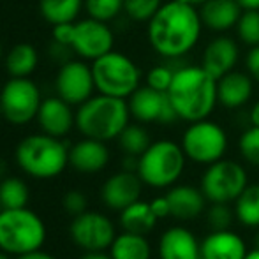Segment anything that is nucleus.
Listing matches in <instances>:
<instances>
[{
    "instance_id": "38",
    "label": "nucleus",
    "mask_w": 259,
    "mask_h": 259,
    "mask_svg": "<svg viewBox=\"0 0 259 259\" xmlns=\"http://www.w3.org/2000/svg\"><path fill=\"white\" fill-rule=\"evenodd\" d=\"M245 69L254 81L259 83V45L249 50L245 57Z\"/></svg>"
},
{
    "instance_id": "3",
    "label": "nucleus",
    "mask_w": 259,
    "mask_h": 259,
    "mask_svg": "<svg viewBox=\"0 0 259 259\" xmlns=\"http://www.w3.org/2000/svg\"><path fill=\"white\" fill-rule=\"evenodd\" d=\"M131 109L127 99L97 94L78 106L76 127L85 138L99 141H111L129 125Z\"/></svg>"
},
{
    "instance_id": "36",
    "label": "nucleus",
    "mask_w": 259,
    "mask_h": 259,
    "mask_svg": "<svg viewBox=\"0 0 259 259\" xmlns=\"http://www.w3.org/2000/svg\"><path fill=\"white\" fill-rule=\"evenodd\" d=\"M173 76H175L173 67H169L166 64H157L147 72L145 81H147L148 87L159 90V92H167L171 81H173Z\"/></svg>"
},
{
    "instance_id": "32",
    "label": "nucleus",
    "mask_w": 259,
    "mask_h": 259,
    "mask_svg": "<svg viewBox=\"0 0 259 259\" xmlns=\"http://www.w3.org/2000/svg\"><path fill=\"white\" fill-rule=\"evenodd\" d=\"M85 11L99 21H113L123 13V0H85Z\"/></svg>"
},
{
    "instance_id": "35",
    "label": "nucleus",
    "mask_w": 259,
    "mask_h": 259,
    "mask_svg": "<svg viewBox=\"0 0 259 259\" xmlns=\"http://www.w3.org/2000/svg\"><path fill=\"white\" fill-rule=\"evenodd\" d=\"M235 219V210L229 206V203H211L206 210V222L211 231L229 229Z\"/></svg>"
},
{
    "instance_id": "37",
    "label": "nucleus",
    "mask_w": 259,
    "mask_h": 259,
    "mask_svg": "<svg viewBox=\"0 0 259 259\" xmlns=\"http://www.w3.org/2000/svg\"><path fill=\"white\" fill-rule=\"evenodd\" d=\"M62 206L71 215H79L87 211V196L81 191H69L62 198Z\"/></svg>"
},
{
    "instance_id": "43",
    "label": "nucleus",
    "mask_w": 259,
    "mask_h": 259,
    "mask_svg": "<svg viewBox=\"0 0 259 259\" xmlns=\"http://www.w3.org/2000/svg\"><path fill=\"white\" fill-rule=\"evenodd\" d=\"M236 2L242 6L243 11H249V9H259V0H236Z\"/></svg>"
},
{
    "instance_id": "13",
    "label": "nucleus",
    "mask_w": 259,
    "mask_h": 259,
    "mask_svg": "<svg viewBox=\"0 0 259 259\" xmlns=\"http://www.w3.org/2000/svg\"><path fill=\"white\" fill-rule=\"evenodd\" d=\"M57 96L71 106H79L96 92L92 65L83 60H65L55 78Z\"/></svg>"
},
{
    "instance_id": "31",
    "label": "nucleus",
    "mask_w": 259,
    "mask_h": 259,
    "mask_svg": "<svg viewBox=\"0 0 259 259\" xmlns=\"http://www.w3.org/2000/svg\"><path fill=\"white\" fill-rule=\"evenodd\" d=\"M236 35L238 41L249 48L259 45V9L243 11L236 23Z\"/></svg>"
},
{
    "instance_id": "34",
    "label": "nucleus",
    "mask_w": 259,
    "mask_h": 259,
    "mask_svg": "<svg viewBox=\"0 0 259 259\" xmlns=\"http://www.w3.org/2000/svg\"><path fill=\"white\" fill-rule=\"evenodd\" d=\"M238 150L242 159L254 167H259V127L250 125L240 134Z\"/></svg>"
},
{
    "instance_id": "11",
    "label": "nucleus",
    "mask_w": 259,
    "mask_h": 259,
    "mask_svg": "<svg viewBox=\"0 0 259 259\" xmlns=\"http://www.w3.org/2000/svg\"><path fill=\"white\" fill-rule=\"evenodd\" d=\"M113 46H115V34L106 21H99L89 16L72 23L69 48L78 57L85 60H96L111 52Z\"/></svg>"
},
{
    "instance_id": "17",
    "label": "nucleus",
    "mask_w": 259,
    "mask_h": 259,
    "mask_svg": "<svg viewBox=\"0 0 259 259\" xmlns=\"http://www.w3.org/2000/svg\"><path fill=\"white\" fill-rule=\"evenodd\" d=\"M42 133L55 138H62L76 125V113L72 111V106L65 103L62 97H46L42 99L39 108L37 118Z\"/></svg>"
},
{
    "instance_id": "48",
    "label": "nucleus",
    "mask_w": 259,
    "mask_h": 259,
    "mask_svg": "<svg viewBox=\"0 0 259 259\" xmlns=\"http://www.w3.org/2000/svg\"><path fill=\"white\" fill-rule=\"evenodd\" d=\"M9 256H11V254H7V252H4V250H0V259H11Z\"/></svg>"
},
{
    "instance_id": "6",
    "label": "nucleus",
    "mask_w": 259,
    "mask_h": 259,
    "mask_svg": "<svg viewBox=\"0 0 259 259\" xmlns=\"http://www.w3.org/2000/svg\"><path fill=\"white\" fill-rule=\"evenodd\" d=\"M187 155L182 145L171 140L152 141L150 147L138 159L141 182L154 189H169L180 180L185 171Z\"/></svg>"
},
{
    "instance_id": "50",
    "label": "nucleus",
    "mask_w": 259,
    "mask_h": 259,
    "mask_svg": "<svg viewBox=\"0 0 259 259\" xmlns=\"http://www.w3.org/2000/svg\"><path fill=\"white\" fill-rule=\"evenodd\" d=\"M0 116H2V108H0Z\"/></svg>"
},
{
    "instance_id": "41",
    "label": "nucleus",
    "mask_w": 259,
    "mask_h": 259,
    "mask_svg": "<svg viewBox=\"0 0 259 259\" xmlns=\"http://www.w3.org/2000/svg\"><path fill=\"white\" fill-rule=\"evenodd\" d=\"M249 120H250V125H257L259 127V101H256L252 108H250Z\"/></svg>"
},
{
    "instance_id": "42",
    "label": "nucleus",
    "mask_w": 259,
    "mask_h": 259,
    "mask_svg": "<svg viewBox=\"0 0 259 259\" xmlns=\"http://www.w3.org/2000/svg\"><path fill=\"white\" fill-rule=\"evenodd\" d=\"M79 259H113L109 254H106L104 250H101V252H85Z\"/></svg>"
},
{
    "instance_id": "18",
    "label": "nucleus",
    "mask_w": 259,
    "mask_h": 259,
    "mask_svg": "<svg viewBox=\"0 0 259 259\" xmlns=\"http://www.w3.org/2000/svg\"><path fill=\"white\" fill-rule=\"evenodd\" d=\"M159 259H201V243L191 229L173 226L160 235Z\"/></svg>"
},
{
    "instance_id": "45",
    "label": "nucleus",
    "mask_w": 259,
    "mask_h": 259,
    "mask_svg": "<svg viewBox=\"0 0 259 259\" xmlns=\"http://www.w3.org/2000/svg\"><path fill=\"white\" fill-rule=\"evenodd\" d=\"M245 259H259V249H252L249 250V254L245 256Z\"/></svg>"
},
{
    "instance_id": "39",
    "label": "nucleus",
    "mask_w": 259,
    "mask_h": 259,
    "mask_svg": "<svg viewBox=\"0 0 259 259\" xmlns=\"http://www.w3.org/2000/svg\"><path fill=\"white\" fill-rule=\"evenodd\" d=\"M152 208H154L155 215L159 219H166V217H171V211H169V203H167V198L166 194L164 196H159V198L152 199L150 201Z\"/></svg>"
},
{
    "instance_id": "33",
    "label": "nucleus",
    "mask_w": 259,
    "mask_h": 259,
    "mask_svg": "<svg viewBox=\"0 0 259 259\" xmlns=\"http://www.w3.org/2000/svg\"><path fill=\"white\" fill-rule=\"evenodd\" d=\"M164 0H123V13L136 23H148Z\"/></svg>"
},
{
    "instance_id": "25",
    "label": "nucleus",
    "mask_w": 259,
    "mask_h": 259,
    "mask_svg": "<svg viewBox=\"0 0 259 259\" xmlns=\"http://www.w3.org/2000/svg\"><path fill=\"white\" fill-rule=\"evenodd\" d=\"M159 217L155 215L150 203L138 199L136 203L129 205L120 211V224L123 231L138 233V235H147L155 228Z\"/></svg>"
},
{
    "instance_id": "4",
    "label": "nucleus",
    "mask_w": 259,
    "mask_h": 259,
    "mask_svg": "<svg viewBox=\"0 0 259 259\" xmlns=\"http://www.w3.org/2000/svg\"><path fill=\"white\" fill-rule=\"evenodd\" d=\"M16 162L27 175L41 180L55 178L67 167L69 148L60 138L46 133L30 134L16 147Z\"/></svg>"
},
{
    "instance_id": "23",
    "label": "nucleus",
    "mask_w": 259,
    "mask_h": 259,
    "mask_svg": "<svg viewBox=\"0 0 259 259\" xmlns=\"http://www.w3.org/2000/svg\"><path fill=\"white\" fill-rule=\"evenodd\" d=\"M171 217L178 221H194L205 211L206 198L194 185H173L166 192Z\"/></svg>"
},
{
    "instance_id": "1",
    "label": "nucleus",
    "mask_w": 259,
    "mask_h": 259,
    "mask_svg": "<svg viewBox=\"0 0 259 259\" xmlns=\"http://www.w3.org/2000/svg\"><path fill=\"white\" fill-rule=\"evenodd\" d=\"M203 28L198 7L182 0H167L147 23V39L159 57L175 60L196 48Z\"/></svg>"
},
{
    "instance_id": "44",
    "label": "nucleus",
    "mask_w": 259,
    "mask_h": 259,
    "mask_svg": "<svg viewBox=\"0 0 259 259\" xmlns=\"http://www.w3.org/2000/svg\"><path fill=\"white\" fill-rule=\"evenodd\" d=\"M182 2H187V4H191V6H194V7H198V9H199V7L206 2V0H182Z\"/></svg>"
},
{
    "instance_id": "49",
    "label": "nucleus",
    "mask_w": 259,
    "mask_h": 259,
    "mask_svg": "<svg viewBox=\"0 0 259 259\" xmlns=\"http://www.w3.org/2000/svg\"><path fill=\"white\" fill-rule=\"evenodd\" d=\"M4 58V52H2V45H0V60Z\"/></svg>"
},
{
    "instance_id": "10",
    "label": "nucleus",
    "mask_w": 259,
    "mask_h": 259,
    "mask_svg": "<svg viewBox=\"0 0 259 259\" xmlns=\"http://www.w3.org/2000/svg\"><path fill=\"white\" fill-rule=\"evenodd\" d=\"M42 97L30 78H9L0 90L2 116L13 125H25L37 118Z\"/></svg>"
},
{
    "instance_id": "22",
    "label": "nucleus",
    "mask_w": 259,
    "mask_h": 259,
    "mask_svg": "<svg viewBox=\"0 0 259 259\" xmlns=\"http://www.w3.org/2000/svg\"><path fill=\"white\" fill-rule=\"evenodd\" d=\"M243 9L236 0H206L199 7L203 27L215 34H226L236 27Z\"/></svg>"
},
{
    "instance_id": "21",
    "label": "nucleus",
    "mask_w": 259,
    "mask_h": 259,
    "mask_svg": "<svg viewBox=\"0 0 259 259\" xmlns=\"http://www.w3.org/2000/svg\"><path fill=\"white\" fill-rule=\"evenodd\" d=\"M109 162V150L104 141L83 138L69 148V164L79 173H99Z\"/></svg>"
},
{
    "instance_id": "15",
    "label": "nucleus",
    "mask_w": 259,
    "mask_h": 259,
    "mask_svg": "<svg viewBox=\"0 0 259 259\" xmlns=\"http://www.w3.org/2000/svg\"><path fill=\"white\" fill-rule=\"evenodd\" d=\"M141 182L140 175L136 171H118V173L111 175L108 180L104 182L103 189H101V198L103 203L111 210L122 211L133 203H136L141 196Z\"/></svg>"
},
{
    "instance_id": "19",
    "label": "nucleus",
    "mask_w": 259,
    "mask_h": 259,
    "mask_svg": "<svg viewBox=\"0 0 259 259\" xmlns=\"http://www.w3.org/2000/svg\"><path fill=\"white\" fill-rule=\"evenodd\" d=\"M254 94V79L249 72L229 71L217 79V101L226 109H238L250 101Z\"/></svg>"
},
{
    "instance_id": "14",
    "label": "nucleus",
    "mask_w": 259,
    "mask_h": 259,
    "mask_svg": "<svg viewBox=\"0 0 259 259\" xmlns=\"http://www.w3.org/2000/svg\"><path fill=\"white\" fill-rule=\"evenodd\" d=\"M131 116L141 123H173L178 115L166 92L145 85L127 99Z\"/></svg>"
},
{
    "instance_id": "2",
    "label": "nucleus",
    "mask_w": 259,
    "mask_h": 259,
    "mask_svg": "<svg viewBox=\"0 0 259 259\" xmlns=\"http://www.w3.org/2000/svg\"><path fill=\"white\" fill-rule=\"evenodd\" d=\"M178 120L198 122L213 113L217 101V79L203 65H184L175 69L173 81L167 89Z\"/></svg>"
},
{
    "instance_id": "26",
    "label": "nucleus",
    "mask_w": 259,
    "mask_h": 259,
    "mask_svg": "<svg viewBox=\"0 0 259 259\" xmlns=\"http://www.w3.org/2000/svg\"><path fill=\"white\" fill-rule=\"evenodd\" d=\"M109 256L113 259H150L152 249L145 235L123 231L115 236L109 247Z\"/></svg>"
},
{
    "instance_id": "7",
    "label": "nucleus",
    "mask_w": 259,
    "mask_h": 259,
    "mask_svg": "<svg viewBox=\"0 0 259 259\" xmlns=\"http://www.w3.org/2000/svg\"><path fill=\"white\" fill-rule=\"evenodd\" d=\"M94 81L97 94L129 99L141 87V69L131 57L120 52H108L92 60Z\"/></svg>"
},
{
    "instance_id": "40",
    "label": "nucleus",
    "mask_w": 259,
    "mask_h": 259,
    "mask_svg": "<svg viewBox=\"0 0 259 259\" xmlns=\"http://www.w3.org/2000/svg\"><path fill=\"white\" fill-rule=\"evenodd\" d=\"M16 259H57L55 256L48 252H42L41 249L39 250H34V252H27V254H21V256H18Z\"/></svg>"
},
{
    "instance_id": "20",
    "label": "nucleus",
    "mask_w": 259,
    "mask_h": 259,
    "mask_svg": "<svg viewBox=\"0 0 259 259\" xmlns=\"http://www.w3.org/2000/svg\"><path fill=\"white\" fill-rule=\"evenodd\" d=\"M247 254L245 240L231 229L211 231L201 242V259H245Z\"/></svg>"
},
{
    "instance_id": "8",
    "label": "nucleus",
    "mask_w": 259,
    "mask_h": 259,
    "mask_svg": "<svg viewBox=\"0 0 259 259\" xmlns=\"http://www.w3.org/2000/svg\"><path fill=\"white\" fill-rule=\"evenodd\" d=\"M187 160L201 166H210L224 159L228 150V134L224 127L210 118L191 122L182 134L180 141Z\"/></svg>"
},
{
    "instance_id": "12",
    "label": "nucleus",
    "mask_w": 259,
    "mask_h": 259,
    "mask_svg": "<svg viewBox=\"0 0 259 259\" xmlns=\"http://www.w3.org/2000/svg\"><path fill=\"white\" fill-rule=\"evenodd\" d=\"M71 238L85 252H101L111 247L115 240V226L101 211H83L71 222Z\"/></svg>"
},
{
    "instance_id": "24",
    "label": "nucleus",
    "mask_w": 259,
    "mask_h": 259,
    "mask_svg": "<svg viewBox=\"0 0 259 259\" xmlns=\"http://www.w3.org/2000/svg\"><path fill=\"white\" fill-rule=\"evenodd\" d=\"M9 78H30L39 65L37 50L28 42H18L4 57Z\"/></svg>"
},
{
    "instance_id": "28",
    "label": "nucleus",
    "mask_w": 259,
    "mask_h": 259,
    "mask_svg": "<svg viewBox=\"0 0 259 259\" xmlns=\"http://www.w3.org/2000/svg\"><path fill=\"white\" fill-rule=\"evenodd\" d=\"M235 217L245 228H259V184H249L235 199Z\"/></svg>"
},
{
    "instance_id": "46",
    "label": "nucleus",
    "mask_w": 259,
    "mask_h": 259,
    "mask_svg": "<svg viewBox=\"0 0 259 259\" xmlns=\"http://www.w3.org/2000/svg\"><path fill=\"white\" fill-rule=\"evenodd\" d=\"M4 171H6V166H4V160L0 159V182L4 180Z\"/></svg>"
},
{
    "instance_id": "30",
    "label": "nucleus",
    "mask_w": 259,
    "mask_h": 259,
    "mask_svg": "<svg viewBox=\"0 0 259 259\" xmlns=\"http://www.w3.org/2000/svg\"><path fill=\"white\" fill-rule=\"evenodd\" d=\"M28 187L16 177H7L0 182V208H23L28 203Z\"/></svg>"
},
{
    "instance_id": "5",
    "label": "nucleus",
    "mask_w": 259,
    "mask_h": 259,
    "mask_svg": "<svg viewBox=\"0 0 259 259\" xmlns=\"http://www.w3.org/2000/svg\"><path fill=\"white\" fill-rule=\"evenodd\" d=\"M46 242L45 221L23 208H0V250L11 256L39 250Z\"/></svg>"
},
{
    "instance_id": "27",
    "label": "nucleus",
    "mask_w": 259,
    "mask_h": 259,
    "mask_svg": "<svg viewBox=\"0 0 259 259\" xmlns=\"http://www.w3.org/2000/svg\"><path fill=\"white\" fill-rule=\"evenodd\" d=\"M85 9V0H39V13L50 25L76 21Z\"/></svg>"
},
{
    "instance_id": "9",
    "label": "nucleus",
    "mask_w": 259,
    "mask_h": 259,
    "mask_svg": "<svg viewBox=\"0 0 259 259\" xmlns=\"http://www.w3.org/2000/svg\"><path fill=\"white\" fill-rule=\"evenodd\" d=\"M249 185L247 169L231 159H221L206 166L201 177V191L210 203H235Z\"/></svg>"
},
{
    "instance_id": "47",
    "label": "nucleus",
    "mask_w": 259,
    "mask_h": 259,
    "mask_svg": "<svg viewBox=\"0 0 259 259\" xmlns=\"http://www.w3.org/2000/svg\"><path fill=\"white\" fill-rule=\"evenodd\" d=\"M254 249H259V228H257L256 236H254Z\"/></svg>"
},
{
    "instance_id": "16",
    "label": "nucleus",
    "mask_w": 259,
    "mask_h": 259,
    "mask_svg": "<svg viewBox=\"0 0 259 259\" xmlns=\"http://www.w3.org/2000/svg\"><path fill=\"white\" fill-rule=\"evenodd\" d=\"M240 58L238 41L226 34H219L203 50L201 65L213 76L215 79L222 78L236 67Z\"/></svg>"
},
{
    "instance_id": "29",
    "label": "nucleus",
    "mask_w": 259,
    "mask_h": 259,
    "mask_svg": "<svg viewBox=\"0 0 259 259\" xmlns=\"http://www.w3.org/2000/svg\"><path fill=\"white\" fill-rule=\"evenodd\" d=\"M116 140H118V145L123 150V154L134 157H140L152 143L148 131L140 123H129Z\"/></svg>"
}]
</instances>
